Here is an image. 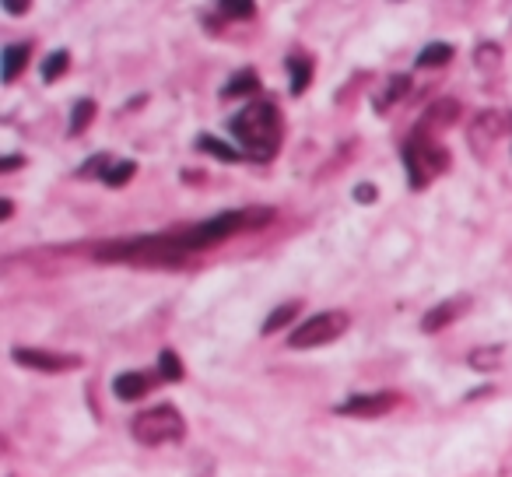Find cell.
<instances>
[{
  "instance_id": "1",
  "label": "cell",
  "mask_w": 512,
  "mask_h": 477,
  "mask_svg": "<svg viewBox=\"0 0 512 477\" xmlns=\"http://www.w3.org/2000/svg\"><path fill=\"white\" fill-rule=\"evenodd\" d=\"M228 130H232L239 148L246 151V158H253V162H271L281 148V137H285V130H281V113L271 99L246 102V106L232 116Z\"/></svg>"
},
{
  "instance_id": "2",
  "label": "cell",
  "mask_w": 512,
  "mask_h": 477,
  "mask_svg": "<svg viewBox=\"0 0 512 477\" xmlns=\"http://www.w3.org/2000/svg\"><path fill=\"white\" fill-rule=\"evenodd\" d=\"M99 260L113 264H144V267H176L186 260V250L176 243V235H137V239H116L95 250Z\"/></svg>"
},
{
  "instance_id": "3",
  "label": "cell",
  "mask_w": 512,
  "mask_h": 477,
  "mask_svg": "<svg viewBox=\"0 0 512 477\" xmlns=\"http://www.w3.org/2000/svg\"><path fill=\"white\" fill-rule=\"evenodd\" d=\"M271 218H274L271 207H256V211H221V214H214L211 221H200V225L176 232V243L183 246L186 253H190V250H207V246L232 239V235L242 232V228L267 225Z\"/></svg>"
},
{
  "instance_id": "4",
  "label": "cell",
  "mask_w": 512,
  "mask_h": 477,
  "mask_svg": "<svg viewBox=\"0 0 512 477\" xmlns=\"http://www.w3.org/2000/svg\"><path fill=\"white\" fill-rule=\"evenodd\" d=\"M404 169H407V183L411 190H425L432 179H439L449 169V151L435 141L432 130L414 127L411 141L404 144Z\"/></svg>"
},
{
  "instance_id": "5",
  "label": "cell",
  "mask_w": 512,
  "mask_h": 477,
  "mask_svg": "<svg viewBox=\"0 0 512 477\" xmlns=\"http://www.w3.org/2000/svg\"><path fill=\"white\" fill-rule=\"evenodd\" d=\"M130 435L141 446H165V442H183L186 421L172 404H158L151 411H141L130 421Z\"/></svg>"
},
{
  "instance_id": "6",
  "label": "cell",
  "mask_w": 512,
  "mask_h": 477,
  "mask_svg": "<svg viewBox=\"0 0 512 477\" xmlns=\"http://www.w3.org/2000/svg\"><path fill=\"white\" fill-rule=\"evenodd\" d=\"M348 327H351V316L344 309L316 313L288 334V348H323V344H334L337 337H344Z\"/></svg>"
},
{
  "instance_id": "7",
  "label": "cell",
  "mask_w": 512,
  "mask_h": 477,
  "mask_svg": "<svg viewBox=\"0 0 512 477\" xmlns=\"http://www.w3.org/2000/svg\"><path fill=\"white\" fill-rule=\"evenodd\" d=\"M18 365L36 372H74L81 369L78 355H60V351H43V348H15L11 351Z\"/></svg>"
},
{
  "instance_id": "8",
  "label": "cell",
  "mask_w": 512,
  "mask_h": 477,
  "mask_svg": "<svg viewBox=\"0 0 512 477\" xmlns=\"http://www.w3.org/2000/svg\"><path fill=\"white\" fill-rule=\"evenodd\" d=\"M393 407H397L393 393H358V397L344 400L337 407V414H348V418H379V414L393 411Z\"/></svg>"
},
{
  "instance_id": "9",
  "label": "cell",
  "mask_w": 512,
  "mask_h": 477,
  "mask_svg": "<svg viewBox=\"0 0 512 477\" xmlns=\"http://www.w3.org/2000/svg\"><path fill=\"white\" fill-rule=\"evenodd\" d=\"M470 309V299L467 295H460V299H446V302H439L435 309H428L425 316H421V330L425 334H439L442 327H449V323H456L463 313Z\"/></svg>"
},
{
  "instance_id": "10",
  "label": "cell",
  "mask_w": 512,
  "mask_h": 477,
  "mask_svg": "<svg viewBox=\"0 0 512 477\" xmlns=\"http://www.w3.org/2000/svg\"><path fill=\"white\" fill-rule=\"evenodd\" d=\"M502 137V116L498 113H481L474 120V130H470V148L477 151V155H488L491 144Z\"/></svg>"
},
{
  "instance_id": "11",
  "label": "cell",
  "mask_w": 512,
  "mask_h": 477,
  "mask_svg": "<svg viewBox=\"0 0 512 477\" xmlns=\"http://www.w3.org/2000/svg\"><path fill=\"white\" fill-rule=\"evenodd\" d=\"M151 386H155V383H151L148 372H120V376L113 379V393L120 400H127V404H134V400L148 397Z\"/></svg>"
},
{
  "instance_id": "12",
  "label": "cell",
  "mask_w": 512,
  "mask_h": 477,
  "mask_svg": "<svg viewBox=\"0 0 512 477\" xmlns=\"http://www.w3.org/2000/svg\"><path fill=\"white\" fill-rule=\"evenodd\" d=\"M456 116H460V102H456V99H442V102H435V106L428 109L425 120H421L418 127L421 130H432V134H439L435 127H449V123H453Z\"/></svg>"
},
{
  "instance_id": "13",
  "label": "cell",
  "mask_w": 512,
  "mask_h": 477,
  "mask_svg": "<svg viewBox=\"0 0 512 477\" xmlns=\"http://www.w3.org/2000/svg\"><path fill=\"white\" fill-rule=\"evenodd\" d=\"M502 362H505V348H502V344L474 348V351H470V358H467V365L474 372H495V369H502Z\"/></svg>"
},
{
  "instance_id": "14",
  "label": "cell",
  "mask_w": 512,
  "mask_h": 477,
  "mask_svg": "<svg viewBox=\"0 0 512 477\" xmlns=\"http://www.w3.org/2000/svg\"><path fill=\"white\" fill-rule=\"evenodd\" d=\"M29 57H32V46L29 43L4 46V85H11V81L22 74V67L29 64Z\"/></svg>"
},
{
  "instance_id": "15",
  "label": "cell",
  "mask_w": 512,
  "mask_h": 477,
  "mask_svg": "<svg viewBox=\"0 0 512 477\" xmlns=\"http://www.w3.org/2000/svg\"><path fill=\"white\" fill-rule=\"evenodd\" d=\"M288 74H292V95H302L313 81V60L306 53H292L288 57Z\"/></svg>"
},
{
  "instance_id": "16",
  "label": "cell",
  "mask_w": 512,
  "mask_h": 477,
  "mask_svg": "<svg viewBox=\"0 0 512 477\" xmlns=\"http://www.w3.org/2000/svg\"><path fill=\"white\" fill-rule=\"evenodd\" d=\"M256 88H260V78H256V71H239L225 88H221V99H239V95H249V99H253Z\"/></svg>"
},
{
  "instance_id": "17",
  "label": "cell",
  "mask_w": 512,
  "mask_h": 477,
  "mask_svg": "<svg viewBox=\"0 0 512 477\" xmlns=\"http://www.w3.org/2000/svg\"><path fill=\"white\" fill-rule=\"evenodd\" d=\"M197 148L200 151H207V155H214L218 162H228V165H235V162H242L239 158V151L232 148V144H225V141H214V137H197Z\"/></svg>"
},
{
  "instance_id": "18",
  "label": "cell",
  "mask_w": 512,
  "mask_h": 477,
  "mask_svg": "<svg viewBox=\"0 0 512 477\" xmlns=\"http://www.w3.org/2000/svg\"><path fill=\"white\" fill-rule=\"evenodd\" d=\"M453 46L449 43H432V46H425V50L418 53V67H442V64H449L453 60Z\"/></svg>"
},
{
  "instance_id": "19",
  "label": "cell",
  "mask_w": 512,
  "mask_h": 477,
  "mask_svg": "<svg viewBox=\"0 0 512 477\" xmlns=\"http://www.w3.org/2000/svg\"><path fill=\"white\" fill-rule=\"evenodd\" d=\"M67 67H71V53H67V50L50 53V57L43 60V81H46V85H53L57 78H64Z\"/></svg>"
},
{
  "instance_id": "20",
  "label": "cell",
  "mask_w": 512,
  "mask_h": 477,
  "mask_svg": "<svg viewBox=\"0 0 512 477\" xmlns=\"http://www.w3.org/2000/svg\"><path fill=\"white\" fill-rule=\"evenodd\" d=\"M407 88H411V78H407V74H397V78H393L390 85L383 88V95L376 99V109H379V113H383V109L390 106V102H400V99H404Z\"/></svg>"
},
{
  "instance_id": "21",
  "label": "cell",
  "mask_w": 512,
  "mask_h": 477,
  "mask_svg": "<svg viewBox=\"0 0 512 477\" xmlns=\"http://www.w3.org/2000/svg\"><path fill=\"white\" fill-rule=\"evenodd\" d=\"M295 313H299V302H285V306H278L271 316H267V323H264V334H278L281 327H288V323L295 320Z\"/></svg>"
},
{
  "instance_id": "22",
  "label": "cell",
  "mask_w": 512,
  "mask_h": 477,
  "mask_svg": "<svg viewBox=\"0 0 512 477\" xmlns=\"http://www.w3.org/2000/svg\"><path fill=\"white\" fill-rule=\"evenodd\" d=\"M158 376L169 379V383H179V379H183V362H179V355L172 348H165L162 355H158Z\"/></svg>"
},
{
  "instance_id": "23",
  "label": "cell",
  "mask_w": 512,
  "mask_h": 477,
  "mask_svg": "<svg viewBox=\"0 0 512 477\" xmlns=\"http://www.w3.org/2000/svg\"><path fill=\"white\" fill-rule=\"evenodd\" d=\"M134 172H137L134 162H113V165H109L106 176H102V183L113 186V190H120V186H127L130 179H134Z\"/></svg>"
},
{
  "instance_id": "24",
  "label": "cell",
  "mask_w": 512,
  "mask_h": 477,
  "mask_svg": "<svg viewBox=\"0 0 512 477\" xmlns=\"http://www.w3.org/2000/svg\"><path fill=\"white\" fill-rule=\"evenodd\" d=\"M95 120V102L92 99H78L74 102V113H71V134H81L88 123Z\"/></svg>"
},
{
  "instance_id": "25",
  "label": "cell",
  "mask_w": 512,
  "mask_h": 477,
  "mask_svg": "<svg viewBox=\"0 0 512 477\" xmlns=\"http://www.w3.org/2000/svg\"><path fill=\"white\" fill-rule=\"evenodd\" d=\"M218 11L225 18H235V22H249V18H256V4H249V0H225V4H218Z\"/></svg>"
},
{
  "instance_id": "26",
  "label": "cell",
  "mask_w": 512,
  "mask_h": 477,
  "mask_svg": "<svg viewBox=\"0 0 512 477\" xmlns=\"http://www.w3.org/2000/svg\"><path fill=\"white\" fill-rule=\"evenodd\" d=\"M355 200H358V204H372V200H376V186H372V183H358L355 186Z\"/></svg>"
},
{
  "instance_id": "27",
  "label": "cell",
  "mask_w": 512,
  "mask_h": 477,
  "mask_svg": "<svg viewBox=\"0 0 512 477\" xmlns=\"http://www.w3.org/2000/svg\"><path fill=\"white\" fill-rule=\"evenodd\" d=\"M29 8L32 4H25V0H4V11H8V15H25Z\"/></svg>"
},
{
  "instance_id": "28",
  "label": "cell",
  "mask_w": 512,
  "mask_h": 477,
  "mask_svg": "<svg viewBox=\"0 0 512 477\" xmlns=\"http://www.w3.org/2000/svg\"><path fill=\"white\" fill-rule=\"evenodd\" d=\"M18 165H22V155H8L4 162H0V172H15Z\"/></svg>"
},
{
  "instance_id": "29",
  "label": "cell",
  "mask_w": 512,
  "mask_h": 477,
  "mask_svg": "<svg viewBox=\"0 0 512 477\" xmlns=\"http://www.w3.org/2000/svg\"><path fill=\"white\" fill-rule=\"evenodd\" d=\"M11 211H15V204H11V200L4 197V200H0V221H8V218H11Z\"/></svg>"
}]
</instances>
